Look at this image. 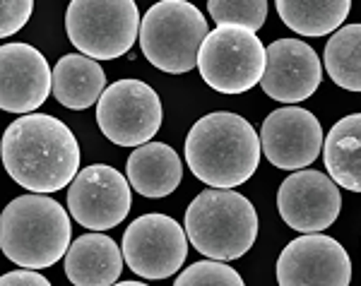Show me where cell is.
Segmentation results:
<instances>
[{
	"instance_id": "13",
	"label": "cell",
	"mask_w": 361,
	"mask_h": 286,
	"mask_svg": "<svg viewBox=\"0 0 361 286\" xmlns=\"http://www.w3.org/2000/svg\"><path fill=\"white\" fill-rule=\"evenodd\" d=\"M260 147L265 159L282 171L311 166L323 149V128L311 111L284 106L272 111L260 128Z\"/></svg>"
},
{
	"instance_id": "25",
	"label": "cell",
	"mask_w": 361,
	"mask_h": 286,
	"mask_svg": "<svg viewBox=\"0 0 361 286\" xmlns=\"http://www.w3.org/2000/svg\"><path fill=\"white\" fill-rule=\"evenodd\" d=\"M0 282H3L5 286H10V284H15V286H49V279H46L44 274H39L34 267H22V270L3 274Z\"/></svg>"
},
{
	"instance_id": "8",
	"label": "cell",
	"mask_w": 361,
	"mask_h": 286,
	"mask_svg": "<svg viewBox=\"0 0 361 286\" xmlns=\"http://www.w3.org/2000/svg\"><path fill=\"white\" fill-rule=\"evenodd\" d=\"M159 94L142 80H118L104 89L97 104V123L104 137L118 147H140L161 128Z\"/></svg>"
},
{
	"instance_id": "15",
	"label": "cell",
	"mask_w": 361,
	"mask_h": 286,
	"mask_svg": "<svg viewBox=\"0 0 361 286\" xmlns=\"http://www.w3.org/2000/svg\"><path fill=\"white\" fill-rule=\"evenodd\" d=\"M323 82V63L301 39H277L267 46V68L260 87L270 99L299 104L316 94Z\"/></svg>"
},
{
	"instance_id": "20",
	"label": "cell",
	"mask_w": 361,
	"mask_h": 286,
	"mask_svg": "<svg viewBox=\"0 0 361 286\" xmlns=\"http://www.w3.org/2000/svg\"><path fill=\"white\" fill-rule=\"evenodd\" d=\"M277 15L301 37H325L342 27L352 0H275Z\"/></svg>"
},
{
	"instance_id": "10",
	"label": "cell",
	"mask_w": 361,
	"mask_h": 286,
	"mask_svg": "<svg viewBox=\"0 0 361 286\" xmlns=\"http://www.w3.org/2000/svg\"><path fill=\"white\" fill-rule=\"evenodd\" d=\"M130 180L106 163H92L75 176L68 188V212L90 231L118 226L133 207Z\"/></svg>"
},
{
	"instance_id": "11",
	"label": "cell",
	"mask_w": 361,
	"mask_h": 286,
	"mask_svg": "<svg viewBox=\"0 0 361 286\" xmlns=\"http://www.w3.org/2000/svg\"><path fill=\"white\" fill-rule=\"evenodd\" d=\"M279 286H347L352 260L340 241L325 233H304L284 245L277 258Z\"/></svg>"
},
{
	"instance_id": "22",
	"label": "cell",
	"mask_w": 361,
	"mask_h": 286,
	"mask_svg": "<svg viewBox=\"0 0 361 286\" xmlns=\"http://www.w3.org/2000/svg\"><path fill=\"white\" fill-rule=\"evenodd\" d=\"M207 10L217 25H241L250 32L267 22V0H207Z\"/></svg>"
},
{
	"instance_id": "5",
	"label": "cell",
	"mask_w": 361,
	"mask_h": 286,
	"mask_svg": "<svg viewBox=\"0 0 361 286\" xmlns=\"http://www.w3.org/2000/svg\"><path fill=\"white\" fill-rule=\"evenodd\" d=\"M207 20L193 3L159 0L140 22V49L149 63L169 75L190 73L207 37Z\"/></svg>"
},
{
	"instance_id": "18",
	"label": "cell",
	"mask_w": 361,
	"mask_h": 286,
	"mask_svg": "<svg viewBox=\"0 0 361 286\" xmlns=\"http://www.w3.org/2000/svg\"><path fill=\"white\" fill-rule=\"evenodd\" d=\"M106 89V75L94 58L68 54L54 68V97L70 111H85L102 99Z\"/></svg>"
},
{
	"instance_id": "14",
	"label": "cell",
	"mask_w": 361,
	"mask_h": 286,
	"mask_svg": "<svg viewBox=\"0 0 361 286\" xmlns=\"http://www.w3.org/2000/svg\"><path fill=\"white\" fill-rule=\"evenodd\" d=\"M54 89V73L39 49L22 41L0 49V106L8 113H34Z\"/></svg>"
},
{
	"instance_id": "23",
	"label": "cell",
	"mask_w": 361,
	"mask_h": 286,
	"mask_svg": "<svg viewBox=\"0 0 361 286\" xmlns=\"http://www.w3.org/2000/svg\"><path fill=\"white\" fill-rule=\"evenodd\" d=\"M176 284L178 286H241L243 279L234 267L226 265V260L207 258L180 272L176 277Z\"/></svg>"
},
{
	"instance_id": "16",
	"label": "cell",
	"mask_w": 361,
	"mask_h": 286,
	"mask_svg": "<svg viewBox=\"0 0 361 286\" xmlns=\"http://www.w3.org/2000/svg\"><path fill=\"white\" fill-rule=\"evenodd\" d=\"M123 248L106 233H82L66 253V277L78 286L116 284L123 272Z\"/></svg>"
},
{
	"instance_id": "2",
	"label": "cell",
	"mask_w": 361,
	"mask_h": 286,
	"mask_svg": "<svg viewBox=\"0 0 361 286\" xmlns=\"http://www.w3.org/2000/svg\"><path fill=\"white\" fill-rule=\"evenodd\" d=\"M260 135L246 118L229 111L207 113L185 137V161L209 188H238L258 171Z\"/></svg>"
},
{
	"instance_id": "7",
	"label": "cell",
	"mask_w": 361,
	"mask_h": 286,
	"mask_svg": "<svg viewBox=\"0 0 361 286\" xmlns=\"http://www.w3.org/2000/svg\"><path fill=\"white\" fill-rule=\"evenodd\" d=\"M200 77L219 94H243L260 85L267 49L255 32L241 25H219L209 32L197 56Z\"/></svg>"
},
{
	"instance_id": "6",
	"label": "cell",
	"mask_w": 361,
	"mask_h": 286,
	"mask_svg": "<svg viewBox=\"0 0 361 286\" xmlns=\"http://www.w3.org/2000/svg\"><path fill=\"white\" fill-rule=\"evenodd\" d=\"M135 0H70L66 32L75 49L94 61L126 56L140 39Z\"/></svg>"
},
{
	"instance_id": "3",
	"label": "cell",
	"mask_w": 361,
	"mask_h": 286,
	"mask_svg": "<svg viewBox=\"0 0 361 286\" xmlns=\"http://www.w3.org/2000/svg\"><path fill=\"white\" fill-rule=\"evenodd\" d=\"M73 238L70 212L46 192L15 197L0 217V248L20 267L46 270L66 258Z\"/></svg>"
},
{
	"instance_id": "19",
	"label": "cell",
	"mask_w": 361,
	"mask_h": 286,
	"mask_svg": "<svg viewBox=\"0 0 361 286\" xmlns=\"http://www.w3.org/2000/svg\"><path fill=\"white\" fill-rule=\"evenodd\" d=\"M323 161L340 188L361 192V113L345 116L330 128L323 142Z\"/></svg>"
},
{
	"instance_id": "4",
	"label": "cell",
	"mask_w": 361,
	"mask_h": 286,
	"mask_svg": "<svg viewBox=\"0 0 361 286\" xmlns=\"http://www.w3.org/2000/svg\"><path fill=\"white\" fill-rule=\"evenodd\" d=\"M185 233L205 258L238 260L258 238V212L246 195L231 188H209L185 209Z\"/></svg>"
},
{
	"instance_id": "21",
	"label": "cell",
	"mask_w": 361,
	"mask_h": 286,
	"mask_svg": "<svg viewBox=\"0 0 361 286\" xmlns=\"http://www.w3.org/2000/svg\"><path fill=\"white\" fill-rule=\"evenodd\" d=\"M325 70L337 87L361 92V22L347 25L325 44Z\"/></svg>"
},
{
	"instance_id": "12",
	"label": "cell",
	"mask_w": 361,
	"mask_h": 286,
	"mask_svg": "<svg viewBox=\"0 0 361 286\" xmlns=\"http://www.w3.org/2000/svg\"><path fill=\"white\" fill-rule=\"evenodd\" d=\"M279 217L289 229L316 233L333 226L342 212V192L323 171L299 168L277 190Z\"/></svg>"
},
{
	"instance_id": "1",
	"label": "cell",
	"mask_w": 361,
	"mask_h": 286,
	"mask_svg": "<svg viewBox=\"0 0 361 286\" xmlns=\"http://www.w3.org/2000/svg\"><path fill=\"white\" fill-rule=\"evenodd\" d=\"M5 171L29 192H58L80 173V144L56 116L25 113L3 135Z\"/></svg>"
},
{
	"instance_id": "17",
	"label": "cell",
	"mask_w": 361,
	"mask_h": 286,
	"mask_svg": "<svg viewBox=\"0 0 361 286\" xmlns=\"http://www.w3.org/2000/svg\"><path fill=\"white\" fill-rule=\"evenodd\" d=\"M126 176L133 190L147 200L171 195L183 178V163L176 149L164 142H145L133 151L126 163Z\"/></svg>"
},
{
	"instance_id": "9",
	"label": "cell",
	"mask_w": 361,
	"mask_h": 286,
	"mask_svg": "<svg viewBox=\"0 0 361 286\" xmlns=\"http://www.w3.org/2000/svg\"><path fill=\"white\" fill-rule=\"evenodd\" d=\"M121 248L126 265L140 279H169L188 258V233L176 219L149 212L130 221Z\"/></svg>"
},
{
	"instance_id": "24",
	"label": "cell",
	"mask_w": 361,
	"mask_h": 286,
	"mask_svg": "<svg viewBox=\"0 0 361 286\" xmlns=\"http://www.w3.org/2000/svg\"><path fill=\"white\" fill-rule=\"evenodd\" d=\"M34 0H3L0 3V37L8 39L32 20Z\"/></svg>"
}]
</instances>
